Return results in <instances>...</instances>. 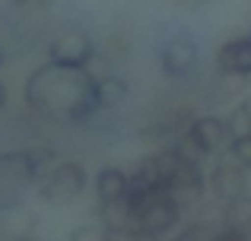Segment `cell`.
Wrapping results in <instances>:
<instances>
[{"label":"cell","instance_id":"cell-1","mask_svg":"<svg viewBox=\"0 0 251 241\" xmlns=\"http://www.w3.org/2000/svg\"><path fill=\"white\" fill-rule=\"evenodd\" d=\"M23 102L42 121L83 124L99 114L96 105V76L89 67H64L45 61L23 83Z\"/></svg>","mask_w":251,"mask_h":241},{"label":"cell","instance_id":"cell-2","mask_svg":"<svg viewBox=\"0 0 251 241\" xmlns=\"http://www.w3.org/2000/svg\"><path fill=\"white\" fill-rule=\"evenodd\" d=\"M89 187V172L76 159H54L38 172L35 181V197L45 206H74Z\"/></svg>","mask_w":251,"mask_h":241},{"label":"cell","instance_id":"cell-3","mask_svg":"<svg viewBox=\"0 0 251 241\" xmlns=\"http://www.w3.org/2000/svg\"><path fill=\"white\" fill-rule=\"evenodd\" d=\"M207 191L220 203H235L239 197H245L251 191V172L242 165L239 159H232L229 153L216 155L207 168Z\"/></svg>","mask_w":251,"mask_h":241},{"label":"cell","instance_id":"cell-4","mask_svg":"<svg viewBox=\"0 0 251 241\" xmlns=\"http://www.w3.org/2000/svg\"><path fill=\"white\" fill-rule=\"evenodd\" d=\"M184 216L188 213L172 200L169 191H159L156 197H150L147 203L137 210V222H140V235L150 238V241H162L169 235H175L181 229Z\"/></svg>","mask_w":251,"mask_h":241},{"label":"cell","instance_id":"cell-5","mask_svg":"<svg viewBox=\"0 0 251 241\" xmlns=\"http://www.w3.org/2000/svg\"><path fill=\"white\" fill-rule=\"evenodd\" d=\"M197 64H201V48H197V38L188 32H175L159 44V70L166 80H188Z\"/></svg>","mask_w":251,"mask_h":241},{"label":"cell","instance_id":"cell-6","mask_svg":"<svg viewBox=\"0 0 251 241\" xmlns=\"http://www.w3.org/2000/svg\"><path fill=\"white\" fill-rule=\"evenodd\" d=\"M184 133L188 140L201 149L207 159H216L229 149V127H226V114H213V111H203V114H194L184 124Z\"/></svg>","mask_w":251,"mask_h":241},{"label":"cell","instance_id":"cell-7","mask_svg":"<svg viewBox=\"0 0 251 241\" xmlns=\"http://www.w3.org/2000/svg\"><path fill=\"white\" fill-rule=\"evenodd\" d=\"M45 57L51 64H64V67H89L96 57V42L83 29H67L48 42Z\"/></svg>","mask_w":251,"mask_h":241},{"label":"cell","instance_id":"cell-8","mask_svg":"<svg viewBox=\"0 0 251 241\" xmlns=\"http://www.w3.org/2000/svg\"><path fill=\"white\" fill-rule=\"evenodd\" d=\"M216 73L235 76V80H251V32L226 38L213 54Z\"/></svg>","mask_w":251,"mask_h":241},{"label":"cell","instance_id":"cell-9","mask_svg":"<svg viewBox=\"0 0 251 241\" xmlns=\"http://www.w3.org/2000/svg\"><path fill=\"white\" fill-rule=\"evenodd\" d=\"M130 187V172L121 165H102L92 175V194L96 203H115V200H127Z\"/></svg>","mask_w":251,"mask_h":241},{"label":"cell","instance_id":"cell-10","mask_svg":"<svg viewBox=\"0 0 251 241\" xmlns=\"http://www.w3.org/2000/svg\"><path fill=\"white\" fill-rule=\"evenodd\" d=\"M96 219L102 222L105 232H137L140 235V222L137 213L127 200H115V203H96Z\"/></svg>","mask_w":251,"mask_h":241},{"label":"cell","instance_id":"cell-11","mask_svg":"<svg viewBox=\"0 0 251 241\" xmlns=\"http://www.w3.org/2000/svg\"><path fill=\"white\" fill-rule=\"evenodd\" d=\"M130 95V83L118 73H102L96 76V105L99 111H115L127 102Z\"/></svg>","mask_w":251,"mask_h":241},{"label":"cell","instance_id":"cell-12","mask_svg":"<svg viewBox=\"0 0 251 241\" xmlns=\"http://www.w3.org/2000/svg\"><path fill=\"white\" fill-rule=\"evenodd\" d=\"M226 127H229V136H248L251 133V108L245 102H235L226 114Z\"/></svg>","mask_w":251,"mask_h":241},{"label":"cell","instance_id":"cell-13","mask_svg":"<svg viewBox=\"0 0 251 241\" xmlns=\"http://www.w3.org/2000/svg\"><path fill=\"white\" fill-rule=\"evenodd\" d=\"M67 241H108V232L102 229V222L99 219H89V222H80L70 229Z\"/></svg>","mask_w":251,"mask_h":241},{"label":"cell","instance_id":"cell-14","mask_svg":"<svg viewBox=\"0 0 251 241\" xmlns=\"http://www.w3.org/2000/svg\"><path fill=\"white\" fill-rule=\"evenodd\" d=\"M51 0H10V6L16 13H38V10H45Z\"/></svg>","mask_w":251,"mask_h":241},{"label":"cell","instance_id":"cell-15","mask_svg":"<svg viewBox=\"0 0 251 241\" xmlns=\"http://www.w3.org/2000/svg\"><path fill=\"white\" fill-rule=\"evenodd\" d=\"M108 241H150V238L137 235V232H108Z\"/></svg>","mask_w":251,"mask_h":241},{"label":"cell","instance_id":"cell-16","mask_svg":"<svg viewBox=\"0 0 251 241\" xmlns=\"http://www.w3.org/2000/svg\"><path fill=\"white\" fill-rule=\"evenodd\" d=\"M3 105H6V86L0 83V111H3Z\"/></svg>","mask_w":251,"mask_h":241},{"label":"cell","instance_id":"cell-17","mask_svg":"<svg viewBox=\"0 0 251 241\" xmlns=\"http://www.w3.org/2000/svg\"><path fill=\"white\" fill-rule=\"evenodd\" d=\"M13 241H42L38 235H19V238H13Z\"/></svg>","mask_w":251,"mask_h":241},{"label":"cell","instance_id":"cell-18","mask_svg":"<svg viewBox=\"0 0 251 241\" xmlns=\"http://www.w3.org/2000/svg\"><path fill=\"white\" fill-rule=\"evenodd\" d=\"M0 64H3V48H0Z\"/></svg>","mask_w":251,"mask_h":241},{"label":"cell","instance_id":"cell-19","mask_svg":"<svg viewBox=\"0 0 251 241\" xmlns=\"http://www.w3.org/2000/svg\"><path fill=\"white\" fill-rule=\"evenodd\" d=\"M248 32H251V29H248Z\"/></svg>","mask_w":251,"mask_h":241}]
</instances>
